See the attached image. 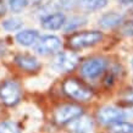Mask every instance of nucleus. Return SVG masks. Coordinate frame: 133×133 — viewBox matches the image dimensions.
<instances>
[{
  "instance_id": "nucleus-1",
  "label": "nucleus",
  "mask_w": 133,
  "mask_h": 133,
  "mask_svg": "<svg viewBox=\"0 0 133 133\" xmlns=\"http://www.w3.org/2000/svg\"><path fill=\"white\" fill-rule=\"evenodd\" d=\"M62 89L66 95L78 101H87L93 97V92L76 78H69L64 82Z\"/></svg>"
},
{
  "instance_id": "nucleus-2",
  "label": "nucleus",
  "mask_w": 133,
  "mask_h": 133,
  "mask_svg": "<svg viewBox=\"0 0 133 133\" xmlns=\"http://www.w3.org/2000/svg\"><path fill=\"white\" fill-rule=\"evenodd\" d=\"M103 39V33L99 31H87L73 34L69 39V45L72 49H83L93 46Z\"/></svg>"
},
{
  "instance_id": "nucleus-3",
  "label": "nucleus",
  "mask_w": 133,
  "mask_h": 133,
  "mask_svg": "<svg viewBox=\"0 0 133 133\" xmlns=\"http://www.w3.org/2000/svg\"><path fill=\"white\" fill-rule=\"evenodd\" d=\"M0 99L8 106L16 105L21 99V87L15 81L8 79L0 84Z\"/></svg>"
},
{
  "instance_id": "nucleus-4",
  "label": "nucleus",
  "mask_w": 133,
  "mask_h": 133,
  "mask_svg": "<svg viewBox=\"0 0 133 133\" xmlns=\"http://www.w3.org/2000/svg\"><path fill=\"white\" fill-rule=\"evenodd\" d=\"M79 62V57L76 52L62 51L59 52L52 60V67L59 72H71Z\"/></svg>"
},
{
  "instance_id": "nucleus-5",
  "label": "nucleus",
  "mask_w": 133,
  "mask_h": 133,
  "mask_svg": "<svg viewBox=\"0 0 133 133\" xmlns=\"http://www.w3.org/2000/svg\"><path fill=\"white\" fill-rule=\"evenodd\" d=\"M108 67V62L103 57H92L85 60L81 66L82 76L89 79H94L104 72Z\"/></svg>"
},
{
  "instance_id": "nucleus-6",
  "label": "nucleus",
  "mask_w": 133,
  "mask_h": 133,
  "mask_svg": "<svg viewBox=\"0 0 133 133\" xmlns=\"http://www.w3.org/2000/svg\"><path fill=\"white\" fill-rule=\"evenodd\" d=\"M83 115V110L81 106L73 104H67L62 105L55 111L54 118L59 125H66L72 122L73 120H76L77 117H79Z\"/></svg>"
},
{
  "instance_id": "nucleus-7",
  "label": "nucleus",
  "mask_w": 133,
  "mask_h": 133,
  "mask_svg": "<svg viewBox=\"0 0 133 133\" xmlns=\"http://www.w3.org/2000/svg\"><path fill=\"white\" fill-rule=\"evenodd\" d=\"M62 43L60 38L56 36H43L39 38V41L34 45V50L41 55H49V54H55L60 51Z\"/></svg>"
},
{
  "instance_id": "nucleus-8",
  "label": "nucleus",
  "mask_w": 133,
  "mask_h": 133,
  "mask_svg": "<svg viewBox=\"0 0 133 133\" xmlns=\"http://www.w3.org/2000/svg\"><path fill=\"white\" fill-rule=\"evenodd\" d=\"M129 114L127 111L115 106H105L103 109H100V111L98 112V118L101 123L104 125H114L117 122L123 121L126 117H128Z\"/></svg>"
},
{
  "instance_id": "nucleus-9",
  "label": "nucleus",
  "mask_w": 133,
  "mask_h": 133,
  "mask_svg": "<svg viewBox=\"0 0 133 133\" xmlns=\"http://www.w3.org/2000/svg\"><path fill=\"white\" fill-rule=\"evenodd\" d=\"M66 23V17L62 12H49L41 18L42 27L49 31H57Z\"/></svg>"
},
{
  "instance_id": "nucleus-10",
  "label": "nucleus",
  "mask_w": 133,
  "mask_h": 133,
  "mask_svg": "<svg viewBox=\"0 0 133 133\" xmlns=\"http://www.w3.org/2000/svg\"><path fill=\"white\" fill-rule=\"evenodd\" d=\"M93 128V121L92 118L85 115L77 117L76 120L69 123V129L73 133H88Z\"/></svg>"
},
{
  "instance_id": "nucleus-11",
  "label": "nucleus",
  "mask_w": 133,
  "mask_h": 133,
  "mask_svg": "<svg viewBox=\"0 0 133 133\" xmlns=\"http://www.w3.org/2000/svg\"><path fill=\"white\" fill-rule=\"evenodd\" d=\"M39 32L36 29H23L16 34V41L18 44L23 46H31L36 45L39 41Z\"/></svg>"
},
{
  "instance_id": "nucleus-12",
  "label": "nucleus",
  "mask_w": 133,
  "mask_h": 133,
  "mask_svg": "<svg viewBox=\"0 0 133 133\" xmlns=\"http://www.w3.org/2000/svg\"><path fill=\"white\" fill-rule=\"evenodd\" d=\"M15 61L16 64L20 66L22 70L24 71H28V72H33V71H37V70L41 67V64L38 62L34 56H31V55H27V54H21V55H17L15 57Z\"/></svg>"
},
{
  "instance_id": "nucleus-13",
  "label": "nucleus",
  "mask_w": 133,
  "mask_h": 133,
  "mask_svg": "<svg viewBox=\"0 0 133 133\" xmlns=\"http://www.w3.org/2000/svg\"><path fill=\"white\" fill-rule=\"evenodd\" d=\"M123 21V16L118 12H108L99 18V24L103 28H114Z\"/></svg>"
},
{
  "instance_id": "nucleus-14",
  "label": "nucleus",
  "mask_w": 133,
  "mask_h": 133,
  "mask_svg": "<svg viewBox=\"0 0 133 133\" xmlns=\"http://www.w3.org/2000/svg\"><path fill=\"white\" fill-rule=\"evenodd\" d=\"M77 5L85 11H97L108 5V0H77Z\"/></svg>"
},
{
  "instance_id": "nucleus-15",
  "label": "nucleus",
  "mask_w": 133,
  "mask_h": 133,
  "mask_svg": "<svg viewBox=\"0 0 133 133\" xmlns=\"http://www.w3.org/2000/svg\"><path fill=\"white\" fill-rule=\"evenodd\" d=\"M110 132L111 133H133V123L129 122H117L110 126Z\"/></svg>"
},
{
  "instance_id": "nucleus-16",
  "label": "nucleus",
  "mask_w": 133,
  "mask_h": 133,
  "mask_svg": "<svg viewBox=\"0 0 133 133\" xmlns=\"http://www.w3.org/2000/svg\"><path fill=\"white\" fill-rule=\"evenodd\" d=\"M84 23H85V18H83V17H79V16L71 17L69 21H66V23L64 26V29H65V32L75 31V29L81 27L82 24H84Z\"/></svg>"
},
{
  "instance_id": "nucleus-17",
  "label": "nucleus",
  "mask_w": 133,
  "mask_h": 133,
  "mask_svg": "<svg viewBox=\"0 0 133 133\" xmlns=\"http://www.w3.org/2000/svg\"><path fill=\"white\" fill-rule=\"evenodd\" d=\"M22 26H23V22L21 20H18V18H9V20H5L3 22V27L8 32L18 31V29H21Z\"/></svg>"
},
{
  "instance_id": "nucleus-18",
  "label": "nucleus",
  "mask_w": 133,
  "mask_h": 133,
  "mask_svg": "<svg viewBox=\"0 0 133 133\" xmlns=\"http://www.w3.org/2000/svg\"><path fill=\"white\" fill-rule=\"evenodd\" d=\"M0 133H21V129L16 122L4 121L0 123Z\"/></svg>"
},
{
  "instance_id": "nucleus-19",
  "label": "nucleus",
  "mask_w": 133,
  "mask_h": 133,
  "mask_svg": "<svg viewBox=\"0 0 133 133\" xmlns=\"http://www.w3.org/2000/svg\"><path fill=\"white\" fill-rule=\"evenodd\" d=\"M26 6H28L27 0H9V8L12 12H21Z\"/></svg>"
},
{
  "instance_id": "nucleus-20",
  "label": "nucleus",
  "mask_w": 133,
  "mask_h": 133,
  "mask_svg": "<svg viewBox=\"0 0 133 133\" xmlns=\"http://www.w3.org/2000/svg\"><path fill=\"white\" fill-rule=\"evenodd\" d=\"M125 100L128 103H133V90H129L125 94Z\"/></svg>"
},
{
  "instance_id": "nucleus-21",
  "label": "nucleus",
  "mask_w": 133,
  "mask_h": 133,
  "mask_svg": "<svg viewBox=\"0 0 133 133\" xmlns=\"http://www.w3.org/2000/svg\"><path fill=\"white\" fill-rule=\"evenodd\" d=\"M5 14V5H4V3L0 0V17L3 16Z\"/></svg>"
},
{
  "instance_id": "nucleus-22",
  "label": "nucleus",
  "mask_w": 133,
  "mask_h": 133,
  "mask_svg": "<svg viewBox=\"0 0 133 133\" xmlns=\"http://www.w3.org/2000/svg\"><path fill=\"white\" fill-rule=\"evenodd\" d=\"M43 0H27V3H28V5H38L41 4Z\"/></svg>"
},
{
  "instance_id": "nucleus-23",
  "label": "nucleus",
  "mask_w": 133,
  "mask_h": 133,
  "mask_svg": "<svg viewBox=\"0 0 133 133\" xmlns=\"http://www.w3.org/2000/svg\"><path fill=\"white\" fill-rule=\"evenodd\" d=\"M118 3L123 5H128V4H133V0H118Z\"/></svg>"
},
{
  "instance_id": "nucleus-24",
  "label": "nucleus",
  "mask_w": 133,
  "mask_h": 133,
  "mask_svg": "<svg viewBox=\"0 0 133 133\" xmlns=\"http://www.w3.org/2000/svg\"><path fill=\"white\" fill-rule=\"evenodd\" d=\"M132 67H133V60H132Z\"/></svg>"
}]
</instances>
